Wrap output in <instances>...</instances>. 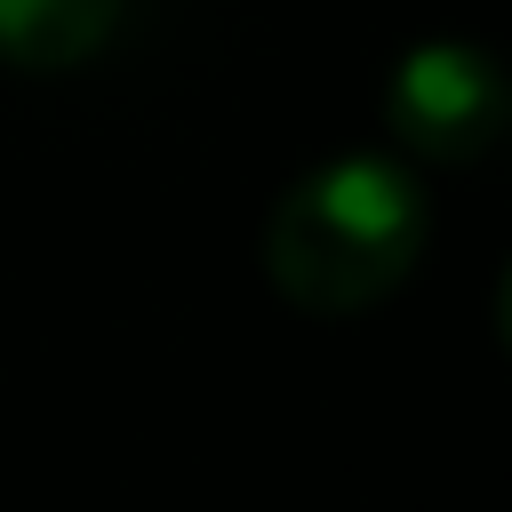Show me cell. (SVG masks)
Segmentation results:
<instances>
[{"label":"cell","instance_id":"obj_1","mask_svg":"<svg viewBox=\"0 0 512 512\" xmlns=\"http://www.w3.org/2000/svg\"><path fill=\"white\" fill-rule=\"evenodd\" d=\"M424 232H432V200L400 160L336 152L272 200L264 280L312 320H352L416 272Z\"/></svg>","mask_w":512,"mask_h":512},{"label":"cell","instance_id":"obj_3","mask_svg":"<svg viewBox=\"0 0 512 512\" xmlns=\"http://www.w3.org/2000/svg\"><path fill=\"white\" fill-rule=\"evenodd\" d=\"M120 24V0H0V64L16 72H72Z\"/></svg>","mask_w":512,"mask_h":512},{"label":"cell","instance_id":"obj_2","mask_svg":"<svg viewBox=\"0 0 512 512\" xmlns=\"http://www.w3.org/2000/svg\"><path fill=\"white\" fill-rule=\"evenodd\" d=\"M384 128L400 152L464 168L512 128V72L472 40H416L384 80Z\"/></svg>","mask_w":512,"mask_h":512},{"label":"cell","instance_id":"obj_4","mask_svg":"<svg viewBox=\"0 0 512 512\" xmlns=\"http://www.w3.org/2000/svg\"><path fill=\"white\" fill-rule=\"evenodd\" d=\"M496 344L512 352V264H504V280H496Z\"/></svg>","mask_w":512,"mask_h":512}]
</instances>
